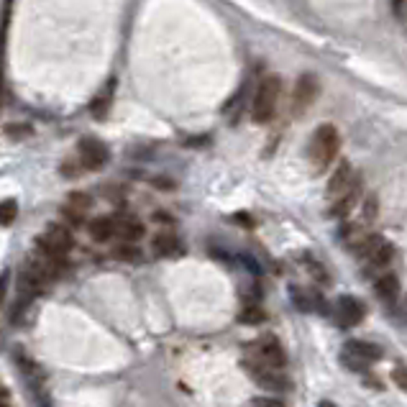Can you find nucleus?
Returning a JSON list of instances; mask_svg holds the SVG:
<instances>
[{"label":"nucleus","mask_w":407,"mask_h":407,"mask_svg":"<svg viewBox=\"0 0 407 407\" xmlns=\"http://www.w3.org/2000/svg\"><path fill=\"white\" fill-rule=\"evenodd\" d=\"M336 315H338V323L356 325V323H361V318L366 315V308H364V302L356 300L353 295H341L336 300Z\"/></svg>","instance_id":"9"},{"label":"nucleus","mask_w":407,"mask_h":407,"mask_svg":"<svg viewBox=\"0 0 407 407\" xmlns=\"http://www.w3.org/2000/svg\"><path fill=\"white\" fill-rule=\"evenodd\" d=\"M251 407H284V402L280 397H256L251 400Z\"/></svg>","instance_id":"23"},{"label":"nucleus","mask_w":407,"mask_h":407,"mask_svg":"<svg viewBox=\"0 0 407 407\" xmlns=\"http://www.w3.org/2000/svg\"><path fill=\"white\" fill-rule=\"evenodd\" d=\"M374 292L387 302H394L400 295V280L397 274H382L380 280L374 282Z\"/></svg>","instance_id":"14"},{"label":"nucleus","mask_w":407,"mask_h":407,"mask_svg":"<svg viewBox=\"0 0 407 407\" xmlns=\"http://www.w3.org/2000/svg\"><path fill=\"white\" fill-rule=\"evenodd\" d=\"M239 320H241V323H244V325H259V323H264V320H267V313H264V310H261V308H256V305H253V308L241 310Z\"/></svg>","instance_id":"20"},{"label":"nucleus","mask_w":407,"mask_h":407,"mask_svg":"<svg viewBox=\"0 0 407 407\" xmlns=\"http://www.w3.org/2000/svg\"><path fill=\"white\" fill-rule=\"evenodd\" d=\"M90 205H92V197L84 195V192H72V195L67 197V208L75 213H87Z\"/></svg>","instance_id":"19"},{"label":"nucleus","mask_w":407,"mask_h":407,"mask_svg":"<svg viewBox=\"0 0 407 407\" xmlns=\"http://www.w3.org/2000/svg\"><path fill=\"white\" fill-rule=\"evenodd\" d=\"M377 220V195H369L364 203V223H374Z\"/></svg>","instance_id":"22"},{"label":"nucleus","mask_w":407,"mask_h":407,"mask_svg":"<svg viewBox=\"0 0 407 407\" xmlns=\"http://www.w3.org/2000/svg\"><path fill=\"white\" fill-rule=\"evenodd\" d=\"M353 182V169H351V162H341L333 172V177L328 180V197L330 200H336L338 195H344L349 190V184Z\"/></svg>","instance_id":"11"},{"label":"nucleus","mask_w":407,"mask_h":407,"mask_svg":"<svg viewBox=\"0 0 407 407\" xmlns=\"http://www.w3.org/2000/svg\"><path fill=\"white\" fill-rule=\"evenodd\" d=\"M111 87H113V82L108 84V90H103V95H98V98L92 100L90 113L95 115V118H106L108 106H111Z\"/></svg>","instance_id":"17"},{"label":"nucleus","mask_w":407,"mask_h":407,"mask_svg":"<svg viewBox=\"0 0 407 407\" xmlns=\"http://www.w3.org/2000/svg\"><path fill=\"white\" fill-rule=\"evenodd\" d=\"M361 180L358 177H353V182L349 184V190L344 192V195H338L336 200H333V205H330V211H328V215L330 218H349V213L356 208V203H358V197H361Z\"/></svg>","instance_id":"10"},{"label":"nucleus","mask_w":407,"mask_h":407,"mask_svg":"<svg viewBox=\"0 0 407 407\" xmlns=\"http://www.w3.org/2000/svg\"><path fill=\"white\" fill-rule=\"evenodd\" d=\"M6 287H8V272L0 274V305L6 300Z\"/></svg>","instance_id":"26"},{"label":"nucleus","mask_w":407,"mask_h":407,"mask_svg":"<svg viewBox=\"0 0 407 407\" xmlns=\"http://www.w3.org/2000/svg\"><path fill=\"white\" fill-rule=\"evenodd\" d=\"M392 256H394V249H392V244L389 241H382L377 249H374L366 259L372 261V267H387L389 261H392Z\"/></svg>","instance_id":"16"},{"label":"nucleus","mask_w":407,"mask_h":407,"mask_svg":"<svg viewBox=\"0 0 407 407\" xmlns=\"http://www.w3.org/2000/svg\"><path fill=\"white\" fill-rule=\"evenodd\" d=\"M151 249H154L156 256H180L184 251L175 233H156L154 241H151Z\"/></svg>","instance_id":"13"},{"label":"nucleus","mask_w":407,"mask_h":407,"mask_svg":"<svg viewBox=\"0 0 407 407\" xmlns=\"http://www.w3.org/2000/svg\"><path fill=\"white\" fill-rule=\"evenodd\" d=\"M18 218V203H15L13 197H8L0 203V225H11Z\"/></svg>","instance_id":"18"},{"label":"nucleus","mask_w":407,"mask_h":407,"mask_svg":"<svg viewBox=\"0 0 407 407\" xmlns=\"http://www.w3.org/2000/svg\"><path fill=\"white\" fill-rule=\"evenodd\" d=\"M0 106H3V72H0Z\"/></svg>","instance_id":"27"},{"label":"nucleus","mask_w":407,"mask_h":407,"mask_svg":"<svg viewBox=\"0 0 407 407\" xmlns=\"http://www.w3.org/2000/svg\"><path fill=\"white\" fill-rule=\"evenodd\" d=\"M338 149H341V136H338V128L333 123H323V126L315 128V134L310 139L308 156L310 164L315 172H325L330 164L336 162Z\"/></svg>","instance_id":"1"},{"label":"nucleus","mask_w":407,"mask_h":407,"mask_svg":"<svg viewBox=\"0 0 407 407\" xmlns=\"http://www.w3.org/2000/svg\"><path fill=\"white\" fill-rule=\"evenodd\" d=\"M318 407H336V405H333V402H328V400H323Z\"/></svg>","instance_id":"28"},{"label":"nucleus","mask_w":407,"mask_h":407,"mask_svg":"<svg viewBox=\"0 0 407 407\" xmlns=\"http://www.w3.org/2000/svg\"><path fill=\"white\" fill-rule=\"evenodd\" d=\"M0 407H8V405H3V402H0Z\"/></svg>","instance_id":"30"},{"label":"nucleus","mask_w":407,"mask_h":407,"mask_svg":"<svg viewBox=\"0 0 407 407\" xmlns=\"http://www.w3.org/2000/svg\"><path fill=\"white\" fill-rule=\"evenodd\" d=\"M318 95V80L315 75H300L295 84V98H292V113L295 115H302L308 111L310 103L315 100Z\"/></svg>","instance_id":"8"},{"label":"nucleus","mask_w":407,"mask_h":407,"mask_svg":"<svg viewBox=\"0 0 407 407\" xmlns=\"http://www.w3.org/2000/svg\"><path fill=\"white\" fill-rule=\"evenodd\" d=\"M77 149H80V159H82V167L92 169V172L103 169L108 164V159H111V151H108V146L100 139H95V136H84V139H80V146Z\"/></svg>","instance_id":"6"},{"label":"nucleus","mask_w":407,"mask_h":407,"mask_svg":"<svg viewBox=\"0 0 407 407\" xmlns=\"http://www.w3.org/2000/svg\"><path fill=\"white\" fill-rule=\"evenodd\" d=\"M144 233H146V228L136 218H115V236H120L128 244H136L139 239H144Z\"/></svg>","instance_id":"12"},{"label":"nucleus","mask_w":407,"mask_h":407,"mask_svg":"<svg viewBox=\"0 0 407 407\" xmlns=\"http://www.w3.org/2000/svg\"><path fill=\"white\" fill-rule=\"evenodd\" d=\"M392 380L397 382V387H400V389H405V392H407V369L397 366V369L392 372Z\"/></svg>","instance_id":"25"},{"label":"nucleus","mask_w":407,"mask_h":407,"mask_svg":"<svg viewBox=\"0 0 407 407\" xmlns=\"http://www.w3.org/2000/svg\"><path fill=\"white\" fill-rule=\"evenodd\" d=\"M377 358H382V349L377 344H369V341H349L344 349V361L351 369H366Z\"/></svg>","instance_id":"4"},{"label":"nucleus","mask_w":407,"mask_h":407,"mask_svg":"<svg viewBox=\"0 0 407 407\" xmlns=\"http://www.w3.org/2000/svg\"><path fill=\"white\" fill-rule=\"evenodd\" d=\"M6 134L11 136V139H26V136H31V128L28 126H8Z\"/></svg>","instance_id":"24"},{"label":"nucleus","mask_w":407,"mask_h":407,"mask_svg":"<svg viewBox=\"0 0 407 407\" xmlns=\"http://www.w3.org/2000/svg\"><path fill=\"white\" fill-rule=\"evenodd\" d=\"M244 366H246V372L256 380V384H261L264 389H274V392L287 389V380H284L277 369H272V366H264V364H259V361H253V358H246Z\"/></svg>","instance_id":"7"},{"label":"nucleus","mask_w":407,"mask_h":407,"mask_svg":"<svg viewBox=\"0 0 407 407\" xmlns=\"http://www.w3.org/2000/svg\"><path fill=\"white\" fill-rule=\"evenodd\" d=\"M36 246H39V251L46 253V256H54V259H64L67 253L72 251V246H75V239H72L70 228H64V225H49L46 231L36 239Z\"/></svg>","instance_id":"3"},{"label":"nucleus","mask_w":407,"mask_h":407,"mask_svg":"<svg viewBox=\"0 0 407 407\" xmlns=\"http://www.w3.org/2000/svg\"><path fill=\"white\" fill-rule=\"evenodd\" d=\"M6 394H8V392H6V389H3V387H0V397H6Z\"/></svg>","instance_id":"29"},{"label":"nucleus","mask_w":407,"mask_h":407,"mask_svg":"<svg viewBox=\"0 0 407 407\" xmlns=\"http://www.w3.org/2000/svg\"><path fill=\"white\" fill-rule=\"evenodd\" d=\"M115 259H120V261H139L141 259V251L136 249V244H128V241H123V246H118V249H115Z\"/></svg>","instance_id":"21"},{"label":"nucleus","mask_w":407,"mask_h":407,"mask_svg":"<svg viewBox=\"0 0 407 407\" xmlns=\"http://www.w3.org/2000/svg\"><path fill=\"white\" fill-rule=\"evenodd\" d=\"M282 90V80L280 75H267L261 80L259 87H256V95H253L251 103V120L253 123H269L277 113V100H280Z\"/></svg>","instance_id":"2"},{"label":"nucleus","mask_w":407,"mask_h":407,"mask_svg":"<svg viewBox=\"0 0 407 407\" xmlns=\"http://www.w3.org/2000/svg\"><path fill=\"white\" fill-rule=\"evenodd\" d=\"M253 361H259L264 366H272V369H282V366L287 364V353L282 349V344L277 341V336H264L259 338L256 344H253Z\"/></svg>","instance_id":"5"},{"label":"nucleus","mask_w":407,"mask_h":407,"mask_svg":"<svg viewBox=\"0 0 407 407\" xmlns=\"http://www.w3.org/2000/svg\"><path fill=\"white\" fill-rule=\"evenodd\" d=\"M90 236L95 241H108V239H113L115 236V218H108V215H103V218H95L90 223Z\"/></svg>","instance_id":"15"}]
</instances>
